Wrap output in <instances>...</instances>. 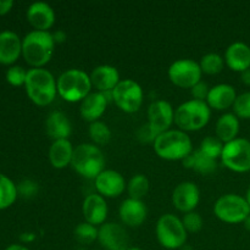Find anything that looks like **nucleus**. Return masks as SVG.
<instances>
[{"label": "nucleus", "instance_id": "nucleus-1", "mask_svg": "<svg viewBox=\"0 0 250 250\" xmlns=\"http://www.w3.org/2000/svg\"><path fill=\"white\" fill-rule=\"evenodd\" d=\"M55 39L49 31H32L22 41V55L33 68H42L53 58Z\"/></svg>", "mask_w": 250, "mask_h": 250}, {"label": "nucleus", "instance_id": "nucleus-2", "mask_svg": "<svg viewBox=\"0 0 250 250\" xmlns=\"http://www.w3.org/2000/svg\"><path fill=\"white\" fill-rule=\"evenodd\" d=\"M27 95L38 106H46L55 100L58 94V82L53 73L45 68H31L27 71Z\"/></svg>", "mask_w": 250, "mask_h": 250}, {"label": "nucleus", "instance_id": "nucleus-3", "mask_svg": "<svg viewBox=\"0 0 250 250\" xmlns=\"http://www.w3.org/2000/svg\"><path fill=\"white\" fill-rule=\"evenodd\" d=\"M154 150L164 160H185L193 151L192 141L181 129H168L159 134L154 142Z\"/></svg>", "mask_w": 250, "mask_h": 250}, {"label": "nucleus", "instance_id": "nucleus-4", "mask_svg": "<svg viewBox=\"0 0 250 250\" xmlns=\"http://www.w3.org/2000/svg\"><path fill=\"white\" fill-rule=\"evenodd\" d=\"M71 166L82 177L95 180L104 171L105 156L95 144L83 143L73 150Z\"/></svg>", "mask_w": 250, "mask_h": 250}, {"label": "nucleus", "instance_id": "nucleus-5", "mask_svg": "<svg viewBox=\"0 0 250 250\" xmlns=\"http://www.w3.org/2000/svg\"><path fill=\"white\" fill-rule=\"evenodd\" d=\"M211 116V109L207 102L188 100L175 110V124L183 132L199 131L205 127Z\"/></svg>", "mask_w": 250, "mask_h": 250}, {"label": "nucleus", "instance_id": "nucleus-6", "mask_svg": "<svg viewBox=\"0 0 250 250\" xmlns=\"http://www.w3.org/2000/svg\"><path fill=\"white\" fill-rule=\"evenodd\" d=\"M92 87L90 76L80 68L65 71L58 78V94L68 103L82 102Z\"/></svg>", "mask_w": 250, "mask_h": 250}, {"label": "nucleus", "instance_id": "nucleus-7", "mask_svg": "<svg viewBox=\"0 0 250 250\" xmlns=\"http://www.w3.org/2000/svg\"><path fill=\"white\" fill-rule=\"evenodd\" d=\"M156 238L161 247L166 249L182 248L187 242V233L182 220L172 214H165L156 224Z\"/></svg>", "mask_w": 250, "mask_h": 250}, {"label": "nucleus", "instance_id": "nucleus-8", "mask_svg": "<svg viewBox=\"0 0 250 250\" xmlns=\"http://www.w3.org/2000/svg\"><path fill=\"white\" fill-rule=\"evenodd\" d=\"M214 214L226 224H241L250 215V208L246 198L238 194H225L215 203Z\"/></svg>", "mask_w": 250, "mask_h": 250}, {"label": "nucleus", "instance_id": "nucleus-9", "mask_svg": "<svg viewBox=\"0 0 250 250\" xmlns=\"http://www.w3.org/2000/svg\"><path fill=\"white\" fill-rule=\"evenodd\" d=\"M221 161L229 170L248 172L250 171V142L244 138H236L225 144Z\"/></svg>", "mask_w": 250, "mask_h": 250}, {"label": "nucleus", "instance_id": "nucleus-10", "mask_svg": "<svg viewBox=\"0 0 250 250\" xmlns=\"http://www.w3.org/2000/svg\"><path fill=\"white\" fill-rule=\"evenodd\" d=\"M112 100L120 110L133 114L143 104V89L133 80H122L111 92Z\"/></svg>", "mask_w": 250, "mask_h": 250}, {"label": "nucleus", "instance_id": "nucleus-11", "mask_svg": "<svg viewBox=\"0 0 250 250\" xmlns=\"http://www.w3.org/2000/svg\"><path fill=\"white\" fill-rule=\"evenodd\" d=\"M168 78L180 88L192 89L202 81V68L199 63L190 59H181L171 63L168 67Z\"/></svg>", "mask_w": 250, "mask_h": 250}, {"label": "nucleus", "instance_id": "nucleus-12", "mask_svg": "<svg viewBox=\"0 0 250 250\" xmlns=\"http://www.w3.org/2000/svg\"><path fill=\"white\" fill-rule=\"evenodd\" d=\"M98 241L104 250L129 249V237L126 229L115 222H105L99 227Z\"/></svg>", "mask_w": 250, "mask_h": 250}, {"label": "nucleus", "instance_id": "nucleus-13", "mask_svg": "<svg viewBox=\"0 0 250 250\" xmlns=\"http://www.w3.org/2000/svg\"><path fill=\"white\" fill-rule=\"evenodd\" d=\"M148 125L156 134L168 131L175 122V111L172 105L166 100H156L148 109Z\"/></svg>", "mask_w": 250, "mask_h": 250}, {"label": "nucleus", "instance_id": "nucleus-14", "mask_svg": "<svg viewBox=\"0 0 250 250\" xmlns=\"http://www.w3.org/2000/svg\"><path fill=\"white\" fill-rule=\"evenodd\" d=\"M200 200V190L193 182H182L173 189L172 203L181 212L194 211Z\"/></svg>", "mask_w": 250, "mask_h": 250}, {"label": "nucleus", "instance_id": "nucleus-15", "mask_svg": "<svg viewBox=\"0 0 250 250\" xmlns=\"http://www.w3.org/2000/svg\"><path fill=\"white\" fill-rule=\"evenodd\" d=\"M107 97H111L112 99L111 93L94 92L88 94L80 105V114L82 119L90 124L99 121L100 117L106 111L107 103L110 100Z\"/></svg>", "mask_w": 250, "mask_h": 250}, {"label": "nucleus", "instance_id": "nucleus-16", "mask_svg": "<svg viewBox=\"0 0 250 250\" xmlns=\"http://www.w3.org/2000/svg\"><path fill=\"white\" fill-rule=\"evenodd\" d=\"M98 194L104 198L120 197L126 189L124 176L115 170H104L94 180Z\"/></svg>", "mask_w": 250, "mask_h": 250}, {"label": "nucleus", "instance_id": "nucleus-17", "mask_svg": "<svg viewBox=\"0 0 250 250\" xmlns=\"http://www.w3.org/2000/svg\"><path fill=\"white\" fill-rule=\"evenodd\" d=\"M83 217L85 222L94 226H102L107 217V204L100 194H89L84 198L82 205Z\"/></svg>", "mask_w": 250, "mask_h": 250}, {"label": "nucleus", "instance_id": "nucleus-18", "mask_svg": "<svg viewBox=\"0 0 250 250\" xmlns=\"http://www.w3.org/2000/svg\"><path fill=\"white\" fill-rule=\"evenodd\" d=\"M90 82L100 93H111L120 83V73L111 65L97 66L90 73Z\"/></svg>", "mask_w": 250, "mask_h": 250}, {"label": "nucleus", "instance_id": "nucleus-19", "mask_svg": "<svg viewBox=\"0 0 250 250\" xmlns=\"http://www.w3.org/2000/svg\"><path fill=\"white\" fill-rule=\"evenodd\" d=\"M27 20L36 31H48L55 23V12L46 2H33L27 10Z\"/></svg>", "mask_w": 250, "mask_h": 250}, {"label": "nucleus", "instance_id": "nucleus-20", "mask_svg": "<svg viewBox=\"0 0 250 250\" xmlns=\"http://www.w3.org/2000/svg\"><path fill=\"white\" fill-rule=\"evenodd\" d=\"M119 214L120 219L126 226L138 227L146 221L148 210H146V204L142 200L128 198V199L124 200L122 204L120 205Z\"/></svg>", "mask_w": 250, "mask_h": 250}, {"label": "nucleus", "instance_id": "nucleus-21", "mask_svg": "<svg viewBox=\"0 0 250 250\" xmlns=\"http://www.w3.org/2000/svg\"><path fill=\"white\" fill-rule=\"evenodd\" d=\"M225 62L236 72H244L250 68V46L242 42H236L227 48Z\"/></svg>", "mask_w": 250, "mask_h": 250}, {"label": "nucleus", "instance_id": "nucleus-22", "mask_svg": "<svg viewBox=\"0 0 250 250\" xmlns=\"http://www.w3.org/2000/svg\"><path fill=\"white\" fill-rule=\"evenodd\" d=\"M22 54V41L15 32H0V63H14Z\"/></svg>", "mask_w": 250, "mask_h": 250}, {"label": "nucleus", "instance_id": "nucleus-23", "mask_svg": "<svg viewBox=\"0 0 250 250\" xmlns=\"http://www.w3.org/2000/svg\"><path fill=\"white\" fill-rule=\"evenodd\" d=\"M236 99L237 94L234 88L231 84L221 83V84L210 88L207 104L209 105L210 109L227 110L229 107L233 106Z\"/></svg>", "mask_w": 250, "mask_h": 250}, {"label": "nucleus", "instance_id": "nucleus-24", "mask_svg": "<svg viewBox=\"0 0 250 250\" xmlns=\"http://www.w3.org/2000/svg\"><path fill=\"white\" fill-rule=\"evenodd\" d=\"M45 131L46 134L54 141L67 139L72 132V125L63 112L53 111L46 117Z\"/></svg>", "mask_w": 250, "mask_h": 250}, {"label": "nucleus", "instance_id": "nucleus-25", "mask_svg": "<svg viewBox=\"0 0 250 250\" xmlns=\"http://www.w3.org/2000/svg\"><path fill=\"white\" fill-rule=\"evenodd\" d=\"M73 150L75 148L68 139L54 141L49 149V160L53 167L65 168L67 165H71Z\"/></svg>", "mask_w": 250, "mask_h": 250}, {"label": "nucleus", "instance_id": "nucleus-26", "mask_svg": "<svg viewBox=\"0 0 250 250\" xmlns=\"http://www.w3.org/2000/svg\"><path fill=\"white\" fill-rule=\"evenodd\" d=\"M183 161V165L187 168L197 171V172L203 173V175H210L215 172L217 168V160L208 156L207 154L203 153L200 149L193 150L187 158Z\"/></svg>", "mask_w": 250, "mask_h": 250}, {"label": "nucleus", "instance_id": "nucleus-27", "mask_svg": "<svg viewBox=\"0 0 250 250\" xmlns=\"http://www.w3.org/2000/svg\"><path fill=\"white\" fill-rule=\"evenodd\" d=\"M216 137L224 144L229 143L237 138L239 132L238 117L234 114H225L216 122Z\"/></svg>", "mask_w": 250, "mask_h": 250}, {"label": "nucleus", "instance_id": "nucleus-28", "mask_svg": "<svg viewBox=\"0 0 250 250\" xmlns=\"http://www.w3.org/2000/svg\"><path fill=\"white\" fill-rule=\"evenodd\" d=\"M17 187L7 176L0 173V210L11 207L16 200Z\"/></svg>", "mask_w": 250, "mask_h": 250}, {"label": "nucleus", "instance_id": "nucleus-29", "mask_svg": "<svg viewBox=\"0 0 250 250\" xmlns=\"http://www.w3.org/2000/svg\"><path fill=\"white\" fill-rule=\"evenodd\" d=\"M73 234H75V239L80 244L90 246L98 239L99 229H97V226H94V225L88 224V222H82L76 227Z\"/></svg>", "mask_w": 250, "mask_h": 250}, {"label": "nucleus", "instance_id": "nucleus-30", "mask_svg": "<svg viewBox=\"0 0 250 250\" xmlns=\"http://www.w3.org/2000/svg\"><path fill=\"white\" fill-rule=\"evenodd\" d=\"M129 198L142 200L149 192V181L144 175H136L129 180L127 185Z\"/></svg>", "mask_w": 250, "mask_h": 250}, {"label": "nucleus", "instance_id": "nucleus-31", "mask_svg": "<svg viewBox=\"0 0 250 250\" xmlns=\"http://www.w3.org/2000/svg\"><path fill=\"white\" fill-rule=\"evenodd\" d=\"M203 73L207 75H217L224 70L225 59L216 53H209L202 58L199 62Z\"/></svg>", "mask_w": 250, "mask_h": 250}, {"label": "nucleus", "instance_id": "nucleus-32", "mask_svg": "<svg viewBox=\"0 0 250 250\" xmlns=\"http://www.w3.org/2000/svg\"><path fill=\"white\" fill-rule=\"evenodd\" d=\"M89 137L95 146H104V144L109 143L111 139V131H110L109 126L102 121H95L90 124L89 129Z\"/></svg>", "mask_w": 250, "mask_h": 250}, {"label": "nucleus", "instance_id": "nucleus-33", "mask_svg": "<svg viewBox=\"0 0 250 250\" xmlns=\"http://www.w3.org/2000/svg\"><path fill=\"white\" fill-rule=\"evenodd\" d=\"M224 146L225 144L222 143L217 137L208 136L202 141L199 149L203 153L207 154L208 156H210V158L212 159H216L217 160V158H221Z\"/></svg>", "mask_w": 250, "mask_h": 250}, {"label": "nucleus", "instance_id": "nucleus-34", "mask_svg": "<svg viewBox=\"0 0 250 250\" xmlns=\"http://www.w3.org/2000/svg\"><path fill=\"white\" fill-rule=\"evenodd\" d=\"M233 111L237 117L250 119V92L238 95L233 104Z\"/></svg>", "mask_w": 250, "mask_h": 250}, {"label": "nucleus", "instance_id": "nucleus-35", "mask_svg": "<svg viewBox=\"0 0 250 250\" xmlns=\"http://www.w3.org/2000/svg\"><path fill=\"white\" fill-rule=\"evenodd\" d=\"M182 224L185 226L186 231L190 232V233H198L200 229H203V219L200 214L195 211H190L185 214L182 219Z\"/></svg>", "mask_w": 250, "mask_h": 250}, {"label": "nucleus", "instance_id": "nucleus-36", "mask_svg": "<svg viewBox=\"0 0 250 250\" xmlns=\"http://www.w3.org/2000/svg\"><path fill=\"white\" fill-rule=\"evenodd\" d=\"M26 78L27 71L21 66H11L6 71V81L11 85H15V87L23 85L26 83Z\"/></svg>", "mask_w": 250, "mask_h": 250}, {"label": "nucleus", "instance_id": "nucleus-37", "mask_svg": "<svg viewBox=\"0 0 250 250\" xmlns=\"http://www.w3.org/2000/svg\"><path fill=\"white\" fill-rule=\"evenodd\" d=\"M137 139H138L141 143H151V142H155L158 134L151 129V127L148 124L143 125V126L139 127V129L137 131Z\"/></svg>", "mask_w": 250, "mask_h": 250}, {"label": "nucleus", "instance_id": "nucleus-38", "mask_svg": "<svg viewBox=\"0 0 250 250\" xmlns=\"http://www.w3.org/2000/svg\"><path fill=\"white\" fill-rule=\"evenodd\" d=\"M209 92H210L209 85H208L205 82H202V81L190 89V94H192L193 99L199 100V102H207Z\"/></svg>", "mask_w": 250, "mask_h": 250}, {"label": "nucleus", "instance_id": "nucleus-39", "mask_svg": "<svg viewBox=\"0 0 250 250\" xmlns=\"http://www.w3.org/2000/svg\"><path fill=\"white\" fill-rule=\"evenodd\" d=\"M17 192H20L26 198L33 197V195H36L37 192H38V185H37L36 182H33V181L26 180L23 181V182L20 183V186L17 187Z\"/></svg>", "mask_w": 250, "mask_h": 250}, {"label": "nucleus", "instance_id": "nucleus-40", "mask_svg": "<svg viewBox=\"0 0 250 250\" xmlns=\"http://www.w3.org/2000/svg\"><path fill=\"white\" fill-rule=\"evenodd\" d=\"M14 6V1L12 0H0V15H5L11 10Z\"/></svg>", "mask_w": 250, "mask_h": 250}, {"label": "nucleus", "instance_id": "nucleus-41", "mask_svg": "<svg viewBox=\"0 0 250 250\" xmlns=\"http://www.w3.org/2000/svg\"><path fill=\"white\" fill-rule=\"evenodd\" d=\"M241 80H242V82H243L246 85H250V68L246 70L244 72H242Z\"/></svg>", "mask_w": 250, "mask_h": 250}, {"label": "nucleus", "instance_id": "nucleus-42", "mask_svg": "<svg viewBox=\"0 0 250 250\" xmlns=\"http://www.w3.org/2000/svg\"><path fill=\"white\" fill-rule=\"evenodd\" d=\"M53 37H54V39H55V43L56 42H58V43H61V42H63V39L66 38L65 33L61 31H58V33L53 34Z\"/></svg>", "mask_w": 250, "mask_h": 250}, {"label": "nucleus", "instance_id": "nucleus-43", "mask_svg": "<svg viewBox=\"0 0 250 250\" xmlns=\"http://www.w3.org/2000/svg\"><path fill=\"white\" fill-rule=\"evenodd\" d=\"M5 250H29V249L26 248V247L21 246V244H11V246L7 247Z\"/></svg>", "mask_w": 250, "mask_h": 250}, {"label": "nucleus", "instance_id": "nucleus-44", "mask_svg": "<svg viewBox=\"0 0 250 250\" xmlns=\"http://www.w3.org/2000/svg\"><path fill=\"white\" fill-rule=\"evenodd\" d=\"M34 239V234L33 233H23L21 236V241L23 242H31Z\"/></svg>", "mask_w": 250, "mask_h": 250}, {"label": "nucleus", "instance_id": "nucleus-45", "mask_svg": "<svg viewBox=\"0 0 250 250\" xmlns=\"http://www.w3.org/2000/svg\"><path fill=\"white\" fill-rule=\"evenodd\" d=\"M243 224H244V227H246V229H248V231H250V215H249L248 217H247L246 220H244Z\"/></svg>", "mask_w": 250, "mask_h": 250}, {"label": "nucleus", "instance_id": "nucleus-46", "mask_svg": "<svg viewBox=\"0 0 250 250\" xmlns=\"http://www.w3.org/2000/svg\"><path fill=\"white\" fill-rule=\"evenodd\" d=\"M246 200H247V203H248V205H249V208H250V188L248 190H247V197H246Z\"/></svg>", "mask_w": 250, "mask_h": 250}, {"label": "nucleus", "instance_id": "nucleus-47", "mask_svg": "<svg viewBox=\"0 0 250 250\" xmlns=\"http://www.w3.org/2000/svg\"><path fill=\"white\" fill-rule=\"evenodd\" d=\"M128 250H142L141 248H129Z\"/></svg>", "mask_w": 250, "mask_h": 250}, {"label": "nucleus", "instance_id": "nucleus-48", "mask_svg": "<svg viewBox=\"0 0 250 250\" xmlns=\"http://www.w3.org/2000/svg\"><path fill=\"white\" fill-rule=\"evenodd\" d=\"M97 250H102V249H97Z\"/></svg>", "mask_w": 250, "mask_h": 250}]
</instances>
